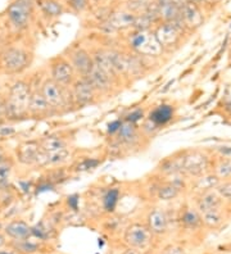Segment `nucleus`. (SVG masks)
Here are the masks:
<instances>
[{
  "instance_id": "1",
  "label": "nucleus",
  "mask_w": 231,
  "mask_h": 254,
  "mask_svg": "<svg viewBox=\"0 0 231 254\" xmlns=\"http://www.w3.org/2000/svg\"><path fill=\"white\" fill-rule=\"evenodd\" d=\"M31 87L26 81H17L9 89L5 107H7L8 118L10 120H20L22 117L30 116L28 114V103L31 98Z\"/></svg>"
},
{
  "instance_id": "2",
  "label": "nucleus",
  "mask_w": 231,
  "mask_h": 254,
  "mask_svg": "<svg viewBox=\"0 0 231 254\" xmlns=\"http://www.w3.org/2000/svg\"><path fill=\"white\" fill-rule=\"evenodd\" d=\"M128 44H130L131 49L141 57L155 58L163 53V48L157 40L154 31L153 32L149 30L136 31L131 35Z\"/></svg>"
},
{
  "instance_id": "3",
  "label": "nucleus",
  "mask_w": 231,
  "mask_h": 254,
  "mask_svg": "<svg viewBox=\"0 0 231 254\" xmlns=\"http://www.w3.org/2000/svg\"><path fill=\"white\" fill-rule=\"evenodd\" d=\"M181 174L191 178H201L209 170V158L201 151L186 152L181 155L180 162Z\"/></svg>"
},
{
  "instance_id": "4",
  "label": "nucleus",
  "mask_w": 231,
  "mask_h": 254,
  "mask_svg": "<svg viewBox=\"0 0 231 254\" xmlns=\"http://www.w3.org/2000/svg\"><path fill=\"white\" fill-rule=\"evenodd\" d=\"M40 90L53 110L64 109L68 105V103L72 102L71 91L68 93L67 87L62 86L51 78L44 81Z\"/></svg>"
},
{
  "instance_id": "5",
  "label": "nucleus",
  "mask_w": 231,
  "mask_h": 254,
  "mask_svg": "<svg viewBox=\"0 0 231 254\" xmlns=\"http://www.w3.org/2000/svg\"><path fill=\"white\" fill-rule=\"evenodd\" d=\"M153 232L149 230L147 225L135 222L128 225L125 231L124 240L130 248H134L137 251H145L151 247L153 241Z\"/></svg>"
},
{
  "instance_id": "6",
  "label": "nucleus",
  "mask_w": 231,
  "mask_h": 254,
  "mask_svg": "<svg viewBox=\"0 0 231 254\" xmlns=\"http://www.w3.org/2000/svg\"><path fill=\"white\" fill-rule=\"evenodd\" d=\"M0 63L7 74H20L30 64V54L20 48H8L0 55Z\"/></svg>"
},
{
  "instance_id": "7",
  "label": "nucleus",
  "mask_w": 231,
  "mask_h": 254,
  "mask_svg": "<svg viewBox=\"0 0 231 254\" xmlns=\"http://www.w3.org/2000/svg\"><path fill=\"white\" fill-rule=\"evenodd\" d=\"M16 155L20 163L25 166H48L47 154L41 151L39 141H25L16 149Z\"/></svg>"
},
{
  "instance_id": "8",
  "label": "nucleus",
  "mask_w": 231,
  "mask_h": 254,
  "mask_svg": "<svg viewBox=\"0 0 231 254\" xmlns=\"http://www.w3.org/2000/svg\"><path fill=\"white\" fill-rule=\"evenodd\" d=\"M76 71L67 58L57 57L51 63V78L64 87L72 86L77 80Z\"/></svg>"
},
{
  "instance_id": "9",
  "label": "nucleus",
  "mask_w": 231,
  "mask_h": 254,
  "mask_svg": "<svg viewBox=\"0 0 231 254\" xmlns=\"http://www.w3.org/2000/svg\"><path fill=\"white\" fill-rule=\"evenodd\" d=\"M71 98L72 103L78 107H85L89 104H93L98 97V91L93 85L89 82L86 77H80L71 86Z\"/></svg>"
},
{
  "instance_id": "10",
  "label": "nucleus",
  "mask_w": 231,
  "mask_h": 254,
  "mask_svg": "<svg viewBox=\"0 0 231 254\" xmlns=\"http://www.w3.org/2000/svg\"><path fill=\"white\" fill-rule=\"evenodd\" d=\"M182 26H184L182 22H164L155 28L154 35L163 48V51L171 49L178 45L180 41Z\"/></svg>"
},
{
  "instance_id": "11",
  "label": "nucleus",
  "mask_w": 231,
  "mask_h": 254,
  "mask_svg": "<svg viewBox=\"0 0 231 254\" xmlns=\"http://www.w3.org/2000/svg\"><path fill=\"white\" fill-rule=\"evenodd\" d=\"M8 14L12 24L17 28H24L28 24L31 16V1L30 0H17L8 9Z\"/></svg>"
},
{
  "instance_id": "12",
  "label": "nucleus",
  "mask_w": 231,
  "mask_h": 254,
  "mask_svg": "<svg viewBox=\"0 0 231 254\" xmlns=\"http://www.w3.org/2000/svg\"><path fill=\"white\" fill-rule=\"evenodd\" d=\"M68 60L76 71V74L80 75V77L86 76L95 64L94 57L85 49H76L75 51H72L68 57Z\"/></svg>"
},
{
  "instance_id": "13",
  "label": "nucleus",
  "mask_w": 231,
  "mask_h": 254,
  "mask_svg": "<svg viewBox=\"0 0 231 254\" xmlns=\"http://www.w3.org/2000/svg\"><path fill=\"white\" fill-rule=\"evenodd\" d=\"M175 116V109L170 104H161L158 107L153 108L149 112L147 118L148 124H151L153 130L161 128V127L166 126L170 124Z\"/></svg>"
},
{
  "instance_id": "14",
  "label": "nucleus",
  "mask_w": 231,
  "mask_h": 254,
  "mask_svg": "<svg viewBox=\"0 0 231 254\" xmlns=\"http://www.w3.org/2000/svg\"><path fill=\"white\" fill-rule=\"evenodd\" d=\"M147 226L154 235H163L168 230V216L162 208H153L147 216Z\"/></svg>"
},
{
  "instance_id": "15",
  "label": "nucleus",
  "mask_w": 231,
  "mask_h": 254,
  "mask_svg": "<svg viewBox=\"0 0 231 254\" xmlns=\"http://www.w3.org/2000/svg\"><path fill=\"white\" fill-rule=\"evenodd\" d=\"M89 80L93 86L97 89V91L99 94L101 93H107L112 89V85H113V78H112L107 72H104L102 68H99L97 64H94V67L91 68V71L85 76Z\"/></svg>"
},
{
  "instance_id": "16",
  "label": "nucleus",
  "mask_w": 231,
  "mask_h": 254,
  "mask_svg": "<svg viewBox=\"0 0 231 254\" xmlns=\"http://www.w3.org/2000/svg\"><path fill=\"white\" fill-rule=\"evenodd\" d=\"M222 203H224V199L221 195L218 194L216 189H211V190L199 193L197 199V209L199 213L212 211V209H220Z\"/></svg>"
},
{
  "instance_id": "17",
  "label": "nucleus",
  "mask_w": 231,
  "mask_h": 254,
  "mask_svg": "<svg viewBox=\"0 0 231 254\" xmlns=\"http://www.w3.org/2000/svg\"><path fill=\"white\" fill-rule=\"evenodd\" d=\"M51 112H54V110L51 109L41 90L32 91L30 103H28V114L32 117H45Z\"/></svg>"
},
{
  "instance_id": "18",
  "label": "nucleus",
  "mask_w": 231,
  "mask_h": 254,
  "mask_svg": "<svg viewBox=\"0 0 231 254\" xmlns=\"http://www.w3.org/2000/svg\"><path fill=\"white\" fill-rule=\"evenodd\" d=\"M181 21L184 26L190 27V28H197L203 24V14L201 13L197 3L186 1L181 7Z\"/></svg>"
},
{
  "instance_id": "19",
  "label": "nucleus",
  "mask_w": 231,
  "mask_h": 254,
  "mask_svg": "<svg viewBox=\"0 0 231 254\" xmlns=\"http://www.w3.org/2000/svg\"><path fill=\"white\" fill-rule=\"evenodd\" d=\"M4 231L14 241L25 240V239H28V237L32 236V228L22 220H16L9 222L4 228Z\"/></svg>"
},
{
  "instance_id": "20",
  "label": "nucleus",
  "mask_w": 231,
  "mask_h": 254,
  "mask_svg": "<svg viewBox=\"0 0 231 254\" xmlns=\"http://www.w3.org/2000/svg\"><path fill=\"white\" fill-rule=\"evenodd\" d=\"M184 182L181 178H175L159 185L157 189V198L161 201H172L180 195Z\"/></svg>"
},
{
  "instance_id": "21",
  "label": "nucleus",
  "mask_w": 231,
  "mask_h": 254,
  "mask_svg": "<svg viewBox=\"0 0 231 254\" xmlns=\"http://www.w3.org/2000/svg\"><path fill=\"white\" fill-rule=\"evenodd\" d=\"M116 136L118 137V141L122 144L135 145L139 140V130H137V126L135 124L128 122V121H124Z\"/></svg>"
},
{
  "instance_id": "22",
  "label": "nucleus",
  "mask_w": 231,
  "mask_h": 254,
  "mask_svg": "<svg viewBox=\"0 0 231 254\" xmlns=\"http://www.w3.org/2000/svg\"><path fill=\"white\" fill-rule=\"evenodd\" d=\"M39 145H40L41 151L45 154H54L58 153V152L63 151V149H67V141L64 140L63 137L58 136V135H51V136H47L41 139L39 141Z\"/></svg>"
},
{
  "instance_id": "23",
  "label": "nucleus",
  "mask_w": 231,
  "mask_h": 254,
  "mask_svg": "<svg viewBox=\"0 0 231 254\" xmlns=\"http://www.w3.org/2000/svg\"><path fill=\"white\" fill-rule=\"evenodd\" d=\"M136 17H135L132 13H128V12H117V13H113L108 20V25L114 28V30H124V28H128V27L134 26Z\"/></svg>"
},
{
  "instance_id": "24",
  "label": "nucleus",
  "mask_w": 231,
  "mask_h": 254,
  "mask_svg": "<svg viewBox=\"0 0 231 254\" xmlns=\"http://www.w3.org/2000/svg\"><path fill=\"white\" fill-rule=\"evenodd\" d=\"M181 224L186 229H197L203 225V221H202V216L198 209L186 208L181 214Z\"/></svg>"
},
{
  "instance_id": "25",
  "label": "nucleus",
  "mask_w": 231,
  "mask_h": 254,
  "mask_svg": "<svg viewBox=\"0 0 231 254\" xmlns=\"http://www.w3.org/2000/svg\"><path fill=\"white\" fill-rule=\"evenodd\" d=\"M120 195L121 191L117 187H112V189H108L103 195V199H102V204H103V209L108 213H112V212L117 208V204L120 202Z\"/></svg>"
},
{
  "instance_id": "26",
  "label": "nucleus",
  "mask_w": 231,
  "mask_h": 254,
  "mask_svg": "<svg viewBox=\"0 0 231 254\" xmlns=\"http://www.w3.org/2000/svg\"><path fill=\"white\" fill-rule=\"evenodd\" d=\"M220 178L216 176L214 174L212 175H203L201 178H197V182H195V187L199 193H203V191L211 190V189H216L218 184H220Z\"/></svg>"
},
{
  "instance_id": "27",
  "label": "nucleus",
  "mask_w": 231,
  "mask_h": 254,
  "mask_svg": "<svg viewBox=\"0 0 231 254\" xmlns=\"http://www.w3.org/2000/svg\"><path fill=\"white\" fill-rule=\"evenodd\" d=\"M213 174L217 176L220 180L231 178V159L229 158H220L217 163L214 164Z\"/></svg>"
},
{
  "instance_id": "28",
  "label": "nucleus",
  "mask_w": 231,
  "mask_h": 254,
  "mask_svg": "<svg viewBox=\"0 0 231 254\" xmlns=\"http://www.w3.org/2000/svg\"><path fill=\"white\" fill-rule=\"evenodd\" d=\"M201 216H202V221H203V224L211 229H214V228H217V226H220L222 222V220H224V217H222V213L220 209H212V211L203 212V213H201Z\"/></svg>"
},
{
  "instance_id": "29",
  "label": "nucleus",
  "mask_w": 231,
  "mask_h": 254,
  "mask_svg": "<svg viewBox=\"0 0 231 254\" xmlns=\"http://www.w3.org/2000/svg\"><path fill=\"white\" fill-rule=\"evenodd\" d=\"M71 157L70 149H63V151L58 152V153L54 154H47V162L48 166H59V164H63L64 162H67Z\"/></svg>"
},
{
  "instance_id": "30",
  "label": "nucleus",
  "mask_w": 231,
  "mask_h": 254,
  "mask_svg": "<svg viewBox=\"0 0 231 254\" xmlns=\"http://www.w3.org/2000/svg\"><path fill=\"white\" fill-rule=\"evenodd\" d=\"M101 164V161L97 158H82L74 166L76 172H86V171L94 170Z\"/></svg>"
},
{
  "instance_id": "31",
  "label": "nucleus",
  "mask_w": 231,
  "mask_h": 254,
  "mask_svg": "<svg viewBox=\"0 0 231 254\" xmlns=\"http://www.w3.org/2000/svg\"><path fill=\"white\" fill-rule=\"evenodd\" d=\"M13 170V163L10 159H0V186L8 182Z\"/></svg>"
},
{
  "instance_id": "32",
  "label": "nucleus",
  "mask_w": 231,
  "mask_h": 254,
  "mask_svg": "<svg viewBox=\"0 0 231 254\" xmlns=\"http://www.w3.org/2000/svg\"><path fill=\"white\" fill-rule=\"evenodd\" d=\"M41 8H43L44 13L51 16V17H57L62 13V7L59 5V3L54 1V0H44L41 3Z\"/></svg>"
},
{
  "instance_id": "33",
  "label": "nucleus",
  "mask_w": 231,
  "mask_h": 254,
  "mask_svg": "<svg viewBox=\"0 0 231 254\" xmlns=\"http://www.w3.org/2000/svg\"><path fill=\"white\" fill-rule=\"evenodd\" d=\"M14 247H16L17 251L24 252V253H35L39 249V243L30 240V237H28V239H25V240L16 241Z\"/></svg>"
},
{
  "instance_id": "34",
  "label": "nucleus",
  "mask_w": 231,
  "mask_h": 254,
  "mask_svg": "<svg viewBox=\"0 0 231 254\" xmlns=\"http://www.w3.org/2000/svg\"><path fill=\"white\" fill-rule=\"evenodd\" d=\"M216 190L224 201L231 202V181H220L216 186Z\"/></svg>"
},
{
  "instance_id": "35",
  "label": "nucleus",
  "mask_w": 231,
  "mask_h": 254,
  "mask_svg": "<svg viewBox=\"0 0 231 254\" xmlns=\"http://www.w3.org/2000/svg\"><path fill=\"white\" fill-rule=\"evenodd\" d=\"M159 254H185V249L179 244H170L164 247Z\"/></svg>"
},
{
  "instance_id": "36",
  "label": "nucleus",
  "mask_w": 231,
  "mask_h": 254,
  "mask_svg": "<svg viewBox=\"0 0 231 254\" xmlns=\"http://www.w3.org/2000/svg\"><path fill=\"white\" fill-rule=\"evenodd\" d=\"M144 118V112L141 109H135L132 110L128 117L125 118V121H128V122H132V124L136 125L139 121H141Z\"/></svg>"
},
{
  "instance_id": "37",
  "label": "nucleus",
  "mask_w": 231,
  "mask_h": 254,
  "mask_svg": "<svg viewBox=\"0 0 231 254\" xmlns=\"http://www.w3.org/2000/svg\"><path fill=\"white\" fill-rule=\"evenodd\" d=\"M121 126H122V121L121 120H116V121H112L111 124L108 125V135H111V136H113V135H117L118 131H120Z\"/></svg>"
},
{
  "instance_id": "38",
  "label": "nucleus",
  "mask_w": 231,
  "mask_h": 254,
  "mask_svg": "<svg viewBox=\"0 0 231 254\" xmlns=\"http://www.w3.org/2000/svg\"><path fill=\"white\" fill-rule=\"evenodd\" d=\"M8 118L7 107H5V99L0 98V125L4 124V121Z\"/></svg>"
},
{
  "instance_id": "39",
  "label": "nucleus",
  "mask_w": 231,
  "mask_h": 254,
  "mask_svg": "<svg viewBox=\"0 0 231 254\" xmlns=\"http://www.w3.org/2000/svg\"><path fill=\"white\" fill-rule=\"evenodd\" d=\"M217 152L222 158H229L231 159V145H221L217 147Z\"/></svg>"
},
{
  "instance_id": "40",
  "label": "nucleus",
  "mask_w": 231,
  "mask_h": 254,
  "mask_svg": "<svg viewBox=\"0 0 231 254\" xmlns=\"http://www.w3.org/2000/svg\"><path fill=\"white\" fill-rule=\"evenodd\" d=\"M68 3L74 9L76 10H82L86 7V0H68Z\"/></svg>"
},
{
  "instance_id": "41",
  "label": "nucleus",
  "mask_w": 231,
  "mask_h": 254,
  "mask_svg": "<svg viewBox=\"0 0 231 254\" xmlns=\"http://www.w3.org/2000/svg\"><path fill=\"white\" fill-rule=\"evenodd\" d=\"M77 203H78V199H76V195L68 197V204H70L74 211H77Z\"/></svg>"
},
{
  "instance_id": "42",
  "label": "nucleus",
  "mask_w": 231,
  "mask_h": 254,
  "mask_svg": "<svg viewBox=\"0 0 231 254\" xmlns=\"http://www.w3.org/2000/svg\"><path fill=\"white\" fill-rule=\"evenodd\" d=\"M121 254H141V252H139L137 249H134V248L128 247L126 251H124Z\"/></svg>"
},
{
  "instance_id": "43",
  "label": "nucleus",
  "mask_w": 231,
  "mask_h": 254,
  "mask_svg": "<svg viewBox=\"0 0 231 254\" xmlns=\"http://www.w3.org/2000/svg\"><path fill=\"white\" fill-rule=\"evenodd\" d=\"M4 244H5V237H4L3 235L0 234V248L3 247Z\"/></svg>"
},
{
  "instance_id": "44",
  "label": "nucleus",
  "mask_w": 231,
  "mask_h": 254,
  "mask_svg": "<svg viewBox=\"0 0 231 254\" xmlns=\"http://www.w3.org/2000/svg\"><path fill=\"white\" fill-rule=\"evenodd\" d=\"M0 254H14L12 252H0Z\"/></svg>"
},
{
  "instance_id": "45",
  "label": "nucleus",
  "mask_w": 231,
  "mask_h": 254,
  "mask_svg": "<svg viewBox=\"0 0 231 254\" xmlns=\"http://www.w3.org/2000/svg\"><path fill=\"white\" fill-rule=\"evenodd\" d=\"M186 1H191V3H197V1H199V0H186Z\"/></svg>"
}]
</instances>
